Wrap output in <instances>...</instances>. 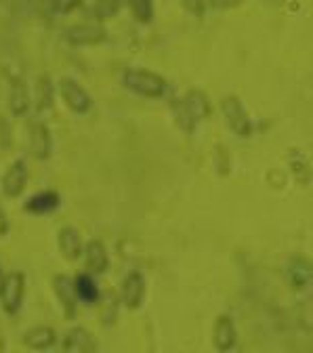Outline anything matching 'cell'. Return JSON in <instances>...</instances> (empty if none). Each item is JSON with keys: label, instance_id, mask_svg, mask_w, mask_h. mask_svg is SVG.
Listing matches in <instances>:
<instances>
[{"label": "cell", "instance_id": "obj_24", "mask_svg": "<svg viewBox=\"0 0 313 353\" xmlns=\"http://www.w3.org/2000/svg\"><path fill=\"white\" fill-rule=\"evenodd\" d=\"M179 3L194 17H202L206 13V0H179Z\"/></svg>", "mask_w": 313, "mask_h": 353}, {"label": "cell", "instance_id": "obj_26", "mask_svg": "<svg viewBox=\"0 0 313 353\" xmlns=\"http://www.w3.org/2000/svg\"><path fill=\"white\" fill-rule=\"evenodd\" d=\"M5 278H7V274L3 272V265H0V292H3V286H5Z\"/></svg>", "mask_w": 313, "mask_h": 353}, {"label": "cell", "instance_id": "obj_19", "mask_svg": "<svg viewBox=\"0 0 313 353\" xmlns=\"http://www.w3.org/2000/svg\"><path fill=\"white\" fill-rule=\"evenodd\" d=\"M74 290L80 303L84 305H95L99 301V286L91 274H80L74 278Z\"/></svg>", "mask_w": 313, "mask_h": 353}, {"label": "cell", "instance_id": "obj_22", "mask_svg": "<svg viewBox=\"0 0 313 353\" xmlns=\"http://www.w3.org/2000/svg\"><path fill=\"white\" fill-rule=\"evenodd\" d=\"M170 110H172V116H174V122H176V126L181 128V130L185 132V135H192L194 128H196L198 124L192 120V116H190V112L185 110L183 101H181V99H172V103H170Z\"/></svg>", "mask_w": 313, "mask_h": 353}, {"label": "cell", "instance_id": "obj_9", "mask_svg": "<svg viewBox=\"0 0 313 353\" xmlns=\"http://www.w3.org/2000/svg\"><path fill=\"white\" fill-rule=\"evenodd\" d=\"M286 280L292 290L309 292L311 288V263L305 256H292L286 265Z\"/></svg>", "mask_w": 313, "mask_h": 353}, {"label": "cell", "instance_id": "obj_2", "mask_svg": "<svg viewBox=\"0 0 313 353\" xmlns=\"http://www.w3.org/2000/svg\"><path fill=\"white\" fill-rule=\"evenodd\" d=\"M221 112H223V118H225V124L230 126L234 135H238L240 139H248L252 135V120H250V114L246 112L244 103L240 101V97L225 95L221 99Z\"/></svg>", "mask_w": 313, "mask_h": 353}, {"label": "cell", "instance_id": "obj_25", "mask_svg": "<svg viewBox=\"0 0 313 353\" xmlns=\"http://www.w3.org/2000/svg\"><path fill=\"white\" fill-rule=\"evenodd\" d=\"M9 234V219H7V212L0 206V238H5Z\"/></svg>", "mask_w": 313, "mask_h": 353}, {"label": "cell", "instance_id": "obj_14", "mask_svg": "<svg viewBox=\"0 0 313 353\" xmlns=\"http://www.w3.org/2000/svg\"><path fill=\"white\" fill-rule=\"evenodd\" d=\"M55 84L51 80V76L42 74L36 78V86H34V105L38 114H47L53 110L55 103Z\"/></svg>", "mask_w": 313, "mask_h": 353}, {"label": "cell", "instance_id": "obj_23", "mask_svg": "<svg viewBox=\"0 0 313 353\" xmlns=\"http://www.w3.org/2000/svg\"><path fill=\"white\" fill-rule=\"evenodd\" d=\"M130 13L139 23H152L154 19V0H126Z\"/></svg>", "mask_w": 313, "mask_h": 353}, {"label": "cell", "instance_id": "obj_17", "mask_svg": "<svg viewBox=\"0 0 313 353\" xmlns=\"http://www.w3.org/2000/svg\"><path fill=\"white\" fill-rule=\"evenodd\" d=\"M61 204V196L57 192H38L34 194L26 204H23V210L26 212H32V214H49L53 210H57Z\"/></svg>", "mask_w": 313, "mask_h": 353}, {"label": "cell", "instance_id": "obj_13", "mask_svg": "<svg viewBox=\"0 0 313 353\" xmlns=\"http://www.w3.org/2000/svg\"><path fill=\"white\" fill-rule=\"evenodd\" d=\"M53 290H55V294L59 299V305L65 312V316L74 318L76 309H78V296H76V290H74V280L68 278V276H55Z\"/></svg>", "mask_w": 313, "mask_h": 353}, {"label": "cell", "instance_id": "obj_5", "mask_svg": "<svg viewBox=\"0 0 313 353\" xmlns=\"http://www.w3.org/2000/svg\"><path fill=\"white\" fill-rule=\"evenodd\" d=\"M26 296V276L21 272H13L5 278L3 292H0V305H3V312L7 316H15Z\"/></svg>", "mask_w": 313, "mask_h": 353}, {"label": "cell", "instance_id": "obj_12", "mask_svg": "<svg viewBox=\"0 0 313 353\" xmlns=\"http://www.w3.org/2000/svg\"><path fill=\"white\" fill-rule=\"evenodd\" d=\"M82 254H84L86 268H88V272H91V274H105V272H108L110 254H108V248L103 246L101 240H91V242H86Z\"/></svg>", "mask_w": 313, "mask_h": 353}, {"label": "cell", "instance_id": "obj_1", "mask_svg": "<svg viewBox=\"0 0 313 353\" xmlns=\"http://www.w3.org/2000/svg\"><path fill=\"white\" fill-rule=\"evenodd\" d=\"M122 84L126 91L135 93L145 99H162L168 91V80L154 72L143 68H128L122 72Z\"/></svg>", "mask_w": 313, "mask_h": 353}, {"label": "cell", "instance_id": "obj_3", "mask_svg": "<svg viewBox=\"0 0 313 353\" xmlns=\"http://www.w3.org/2000/svg\"><path fill=\"white\" fill-rule=\"evenodd\" d=\"M55 91L59 93V97L63 99V103L68 105L70 112H74V114H78V116H84V114L91 112V108H93V97L88 95V91H86V88H84L78 80L63 76V78L57 80Z\"/></svg>", "mask_w": 313, "mask_h": 353}, {"label": "cell", "instance_id": "obj_8", "mask_svg": "<svg viewBox=\"0 0 313 353\" xmlns=\"http://www.w3.org/2000/svg\"><path fill=\"white\" fill-rule=\"evenodd\" d=\"M30 152L36 160H49L53 154V135L44 122H34L30 126Z\"/></svg>", "mask_w": 313, "mask_h": 353}, {"label": "cell", "instance_id": "obj_4", "mask_svg": "<svg viewBox=\"0 0 313 353\" xmlns=\"http://www.w3.org/2000/svg\"><path fill=\"white\" fill-rule=\"evenodd\" d=\"M63 38L72 47H97V44L108 40V30L99 21H84L70 26L63 32Z\"/></svg>", "mask_w": 313, "mask_h": 353}, {"label": "cell", "instance_id": "obj_18", "mask_svg": "<svg viewBox=\"0 0 313 353\" xmlns=\"http://www.w3.org/2000/svg\"><path fill=\"white\" fill-rule=\"evenodd\" d=\"M57 341V334L51 326H34L30 330L23 332V339L21 343L30 349H36V351H44V349H51Z\"/></svg>", "mask_w": 313, "mask_h": 353}, {"label": "cell", "instance_id": "obj_20", "mask_svg": "<svg viewBox=\"0 0 313 353\" xmlns=\"http://www.w3.org/2000/svg\"><path fill=\"white\" fill-rule=\"evenodd\" d=\"M288 162H290V166H292V172H294V176H296V181H299L303 188H307V185H309V181H311L309 158H307L303 152L292 150V154L288 156Z\"/></svg>", "mask_w": 313, "mask_h": 353}, {"label": "cell", "instance_id": "obj_21", "mask_svg": "<svg viewBox=\"0 0 313 353\" xmlns=\"http://www.w3.org/2000/svg\"><path fill=\"white\" fill-rule=\"evenodd\" d=\"M9 105L15 116H23L30 108V95L23 82H13L11 84V93H9Z\"/></svg>", "mask_w": 313, "mask_h": 353}, {"label": "cell", "instance_id": "obj_6", "mask_svg": "<svg viewBox=\"0 0 313 353\" xmlns=\"http://www.w3.org/2000/svg\"><path fill=\"white\" fill-rule=\"evenodd\" d=\"M145 299V278L139 272H130L120 286V303L126 309H139Z\"/></svg>", "mask_w": 313, "mask_h": 353}, {"label": "cell", "instance_id": "obj_11", "mask_svg": "<svg viewBox=\"0 0 313 353\" xmlns=\"http://www.w3.org/2000/svg\"><path fill=\"white\" fill-rule=\"evenodd\" d=\"M212 339H214V347L219 351H232L236 347L238 330H236V324H234L232 316H219L216 318Z\"/></svg>", "mask_w": 313, "mask_h": 353}, {"label": "cell", "instance_id": "obj_16", "mask_svg": "<svg viewBox=\"0 0 313 353\" xmlns=\"http://www.w3.org/2000/svg\"><path fill=\"white\" fill-rule=\"evenodd\" d=\"M57 246H59V252L68 261H78L82 256V250H84L80 232L76 228H63V230H59V234H57Z\"/></svg>", "mask_w": 313, "mask_h": 353}, {"label": "cell", "instance_id": "obj_10", "mask_svg": "<svg viewBox=\"0 0 313 353\" xmlns=\"http://www.w3.org/2000/svg\"><path fill=\"white\" fill-rule=\"evenodd\" d=\"M61 347L68 353H95L97 351V343H95L93 334L86 328H80V326L65 332Z\"/></svg>", "mask_w": 313, "mask_h": 353}, {"label": "cell", "instance_id": "obj_15", "mask_svg": "<svg viewBox=\"0 0 313 353\" xmlns=\"http://www.w3.org/2000/svg\"><path fill=\"white\" fill-rule=\"evenodd\" d=\"M181 101H183L185 110L190 112V116H192V120L196 124L198 122H204L210 116V112H212L206 93L200 91V88H190V91L185 93V97H181Z\"/></svg>", "mask_w": 313, "mask_h": 353}, {"label": "cell", "instance_id": "obj_7", "mask_svg": "<svg viewBox=\"0 0 313 353\" xmlns=\"http://www.w3.org/2000/svg\"><path fill=\"white\" fill-rule=\"evenodd\" d=\"M30 172H28V164L23 158H17L5 172L3 176V194L7 198H19L28 185Z\"/></svg>", "mask_w": 313, "mask_h": 353}]
</instances>
